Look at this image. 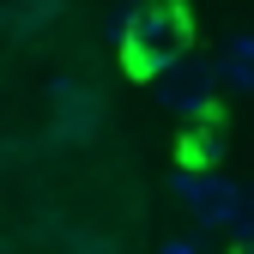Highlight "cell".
<instances>
[{
    "instance_id": "1",
    "label": "cell",
    "mask_w": 254,
    "mask_h": 254,
    "mask_svg": "<svg viewBox=\"0 0 254 254\" xmlns=\"http://www.w3.org/2000/svg\"><path fill=\"white\" fill-rule=\"evenodd\" d=\"M188 43H194V18H188L182 0H157V6H139L133 18H127V43H121V61L133 79H157L164 67H176V61L188 55Z\"/></svg>"
},
{
    "instance_id": "2",
    "label": "cell",
    "mask_w": 254,
    "mask_h": 254,
    "mask_svg": "<svg viewBox=\"0 0 254 254\" xmlns=\"http://www.w3.org/2000/svg\"><path fill=\"white\" fill-rule=\"evenodd\" d=\"M151 91H157V103H164L170 115L206 121V115H212V91H218V67H206V61H194V55H182L176 67H164V73L151 79Z\"/></svg>"
},
{
    "instance_id": "3",
    "label": "cell",
    "mask_w": 254,
    "mask_h": 254,
    "mask_svg": "<svg viewBox=\"0 0 254 254\" xmlns=\"http://www.w3.org/2000/svg\"><path fill=\"white\" fill-rule=\"evenodd\" d=\"M176 194L188 200V212H194L200 230H236V218H242V194H248V188L230 182V176H218V170H200V176H182Z\"/></svg>"
},
{
    "instance_id": "4",
    "label": "cell",
    "mask_w": 254,
    "mask_h": 254,
    "mask_svg": "<svg viewBox=\"0 0 254 254\" xmlns=\"http://www.w3.org/2000/svg\"><path fill=\"white\" fill-rule=\"evenodd\" d=\"M218 85L254 97V30H242V37L224 43V55H218Z\"/></svg>"
},
{
    "instance_id": "5",
    "label": "cell",
    "mask_w": 254,
    "mask_h": 254,
    "mask_svg": "<svg viewBox=\"0 0 254 254\" xmlns=\"http://www.w3.org/2000/svg\"><path fill=\"white\" fill-rule=\"evenodd\" d=\"M230 236H242V242H254V188L242 194V218H236V230Z\"/></svg>"
},
{
    "instance_id": "6",
    "label": "cell",
    "mask_w": 254,
    "mask_h": 254,
    "mask_svg": "<svg viewBox=\"0 0 254 254\" xmlns=\"http://www.w3.org/2000/svg\"><path fill=\"white\" fill-rule=\"evenodd\" d=\"M157 254H194V242H188V236H170V242L157 248Z\"/></svg>"
}]
</instances>
